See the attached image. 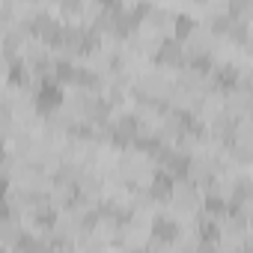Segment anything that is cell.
<instances>
[{
	"instance_id": "cell-2",
	"label": "cell",
	"mask_w": 253,
	"mask_h": 253,
	"mask_svg": "<svg viewBox=\"0 0 253 253\" xmlns=\"http://www.w3.org/2000/svg\"><path fill=\"white\" fill-rule=\"evenodd\" d=\"M176 232H179V226L170 223V220H158L155 223V235H161V238H176Z\"/></svg>"
},
{
	"instance_id": "cell-1",
	"label": "cell",
	"mask_w": 253,
	"mask_h": 253,
	"mask_svg": "<svg viewBox=\"0 0 253 253\" xmlns=\"http://www.w3.org/2000/svg\"><path fill=\"white\" fill-rule=\"evenodd\" d=\"M158 60H161L164 66H182V60H185L182 42H173V39L161 42V45H158Z\"/></svg>"
}]
</instances>
